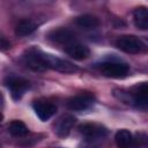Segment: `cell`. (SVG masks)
Returning a JSON list of instances; mask_svg holds the SVG:
<instances>
[{
    "mask_svg": "<svg viewBox=\"0 0 148 148\" xmlns=\"http://www.w3.org/2000/svg\"><path fill=\"white\" fill-rule=\"evenodd\" d=\"M96 67L103 75L113 79H123L128 74L130 71V67L126 62L118 60H106L96 65Z\"/></svg>",
    "mask_w": 148,
    "mask_h": 148,
    "instance_id": "6da1fadb",
    "label": "cell"
},
{
    "mask_svg": "<svg viewBox=\"0 0 148 148\" xmlns=\"http://www.w3.org/2000/svg\"><path fill=\"white\" fill-rule=\"evenodd\" d=\"M40 57H42V61H43V65L44 67L47 69H53V71H58V72H61V73H66V74H69V73H75L77 71V67L75 65H73L72 62L67 61V60H64V59H60L53 54H50V53H45L43 51H40Z\"/></svg>",
    "mask_w": 148,
    "mask_h": 148,
    "instance_id": "7a4b0ae2",
    "label": "cell"
},
{
    "mask_svg": "<svg viewBox=\"0 0 148 148\" xmlns=\"http://www.w3.org/2000/svg\"><path fill=\"white\" fill-rule=\"evenodd\" d=\"M116 46L120 51H124L131 54L141 53L145 50L143 42L139 37L133 36V35H124V36L118 37L116 40Z\"/></svg>",
    "mask_w": 148,
    "mask_h": 148,
    "instance_id": "3957f363",
    "label": "cell"
},
{
    "mask_svg": "<svg viewBox=\"0 0 148 148\" xmlns=\"http://www.w3.org/2000/svg\"><path fill=\"white\" fill-rule=\"evenodd\" d=\"M6 87L9 89L12 97L14 99H20L24 92L29 89V81L25 80L24 77L21 76H15V75H10L5 80Z\"/></svg>",
    "mask_w": 148,
    "mask_h": 148,
    "instance_id": "277c9868",
    "label": "cell"
},
{
    "mask_svg": "<svg viewBox=\"0 0 148 148\" xmlns=\"http://www.w3.org/2000/svg\"><path fill=\"white\" fill-rule=\"evenodd\" d=\"M79 132L87 141H90V142L101 140L108 135V130L104 126L98 124H91V123L81 125L79 127Z\"/></svg>",
    "mask_w": 148,
    "mask_h": 148,
    "instance_id": "5b68a950",
    "label": "cell"
},
{
    "mask_svg": "<svg viewBox=\"0 0 148 148\" xmlns=\"http://www.w3.org/2000/svg\"><path fill=\"white\" fill-rule=\"evenodd\" d=\"M128 92H130V98H131V105H134V106H136L138 109H141V110H146L147 103H148L147 83L142 82L141 84L134 87L133 90H131Z\"/></svg>",
    "mask_w": 148,
    "mask_h": 148,
    "instance_id": "8992f818",
    "label": "cell"
},
{
    "mask_svg": "<svg viewBox=\"0 0 148 148\" xmlns=\"http://www.w3.org/2000/svg\"><path fill=\"white\" fill-rule=\"evenodd\" d=\"M32 108L37 117L42 121L49 120L56 112H57V106L46 99H36L32 103Z\"/></svg>",
    "mask_w": 148,
    "mask_h": 148,
    "instance_id": "52a82bcc",
    "label": "cell"
},
{
    "mask_svg": "<svg viewBox=\"0 0 148 148\" xmlns=\"http://www.w3.org/2000/svg\"><path fill=\"white\" fill-rule=\"evenodd\" d=\"M94 97L89 94H81L67 101V108L73 111H84L94 105Z\"/></svg>",
    "mask_w": 148,
    "mask_h": 148,
    "instance_id": "ba28073f",
    "label": "cell"
},
{
    "mask_svg": "<svg viewBox=\"0 0 148 148\" xmlns=\"http://www.w3.org/2000/svg\"><path fill=\"white\" fill-rule=\"evenodd\" d=\"M49 38H50L52 42L62 45L64 47H65L66 45L71 44L72 42H74V40L77 39L76 36H75V34H74L72 30L67 29V28H59V29L52 30V31L49 34Z\"/></svg>",
    "mask_w": 148,
    "mask_h": 148,
    "instance_id": "9c48e42d",
    "label": "cell"
},
{
    "mask_svg": "<svg viewBox=\"0 0 148 148\" xmlns=\"http://www.w3.org/2000/svg\"><path fill=\"white\" fill-rule=\"evenodd\" d=\"M24 61L25 65L34 72H44L46 69L42 61L40 50L36 47H31L24 53Z\"/></svg>",
    "mask_w": 148,
    "mask_h": 148,
    "instance_id": "30bf717a",
    "label": "cell"
},
{
    "mask_svg": "<svg viewBox=\"0 0 148 148\" xmlns=\"http://www.w3.org/2000/svg\"><path fill=\"white\" fill-rule=\"evenodd\" d=\"M64 50L69 57H72L75 60H84L90 54V50L88 49V46L80 43L77 39L72 42L71 44L66 45L64 47Z\"/></svg>",
    "mask_w": 148,
    "mask_h": 148,
    "instance_id": "8fae6325",
    "label": "cell"
},
{
    "mask_svg": "<svg viewBox=\"0 0 148 148\" xmlns=\"http://www.w3.org/2000/svg\"><path fill=\"white\" fill-rule=\"evenodd\" d=\"M74 124H75V118L73 116L67 114V116L61 117L58 120L57 125H56V132H57V134L59 136H61V138L67 136L69 134L71 130L73 128Z\"/></svg>",
    "mask_w": 148,
    "mask_h": 148,
    "instance_id": "7c38bea8",
    "label": "cell"
},
{
    "mask_svg": "<svg viewBox=\"0 0 148 148\" xmlns=\"http://www.w3.org/2000/svg\"><path fill=\"white\" fill-rule=\"evenodd\" d=\"M133 21L138 29L147 30L148 29V12L146 7H138L133 12Z\"/></svg>",
    "mask_w": 148,
    "mask_h": 148,
    "instance_id": "4fadbf2b",
    "label": "cell"
},
{
    "mask_svg": "<svg viewBox=\"0 0 148 148\" xmlns=\"http://www.w3.org/2000/svg\"><path fill=\"white\" fill-rule=\"evenodd\" d=\"M36 29H37V25H36V23L32 20L24 18V20H21L16 24V27H15V35L18 36V37H24V36H28V35L32 34Z\"/></svg>",
    "mask_w": 148,
    "mask_h": 148,
    "instance_id": "5bb4252c",
    "label": "cell"
},
{
    "mask_svg": "<svg viewBox=\"0 0 148 148\" xmlns=\"http://www.w3.org/2000/svg\"><path fill=\"white\" fill-rule=\"evenodd\" d=\"M75 24L82 29H95L99 25V18L95 15L84 14L75 18Z\"/></svg>",
    "mask_w": 148,
    "mask_h": 148,
    "instance_id": "9a60e30c",
    "label": "cell"
},
{
    "mask_svg": "<svg viewBox=\"0 0 148 148\" xmlns=\"http://www.w3.org/2000/svg\"><path fill=\"white\" fill-rule=\"evenodd\" d=\"M8 132L13 135V136H16V138H22V136H25L29 132L27 125L21 121V120H13L9 125H8Z\"/></svg>",
    "mask_w": 148,
    "mask_h": 148,
    "instance_id": "2e32d148",
    "label": "cell"
},
{
    "mask_svg": "<svg viewBox=\"0 0 148 148\" xmlns=\"http://www.w3.org/2000/svg\"><path fill=\"white\" fill-rule=\"evenodd\" d=\"M114 140H116V143H117L118 147H128L133 143L134 139L127 130H119L116 133Z\"/></svg>",
    "mask_w": 148,
    "mask_h": 148,
    "instance_id": "e0dca14e",
    "label": "cell"
},
{
    "mask_svg": "<svg viewBox=\"0 0 148 148\" xmlns=\"http://www.w3.org/2000/svg\"><path fill=\"white\" fill-rule=\"evenodd\" d=\"M10 49V42L0 34V51H7Z\"/></svg>",
    "mask_w": 148,
    "mask_h": 148,
    "instance_id": "ac0fdd59",
    "label": "cell"
},
{
    "mask_svg": "<svg viewBox=\"0 0 148 148\" xmlns=\"http://www.w3.org/2000/svg\"><path fill=\"white\" fill-rule=\"evenodd\" d=\"M2 105H3V97H2V95L0 94V109L2 108Z\"/></svg>",
    "mask_w": 148,
    "mask_h": 148,
    "instance_id": "d6986e66",
    "label": "cell"
},
{
    "mask_svg": "<svg viewBox=\"0 0 148 148\" xmlns=\"http://www.w3.org/2000/svg\"><path fill=\"white\" fill-rule=\"evenodd\" d=\"M2 119H3V116H2V113L0 112V121H2Z\"/></svg>",
    "mask_w": 148,
    "mask_h": 148,
    "instance_id": "ffe728a7",
    "label": "cell"
}]
</instances>
